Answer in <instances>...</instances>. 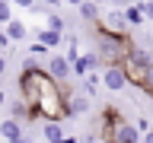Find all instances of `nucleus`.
Instances as JSON below:
<instances>
[{
    "label": "nucleus",
    "instance_id": "nucleus-23",
    "mask_svg": "<svg viewBox=\"0 0 153 143\" xmlns=\"http://www.w3.org/2000/svg\"><path fill=\"white\" fill-rule=\"evenodd\" d=\"M10 3H13V7H22V10H32L35 0H10Z\"/></svg>",
    "mask_w": 153,
    "mask_h": 143
},
{
    "label": "nucleus",
    "instance_id": "nucleus-3",
    "mask_svg": "<svg viewBox=\"0 0 153 143\" xmlns=\"http://www.w3.org/2000/svg\"><path fill=\"white\" fill-rule=\"evenodd\" d=\"M96 26V38H99V60L102 64H121L124 57H128V51L134 48L131 35H112V32H105L99 22H93Z\"/></svg>",
    "mask_w": 153,
    "mask_h": 143
},
{
    "label": "nucleus",
    "instance_id": "nucleus-5",
    "mask_svg": "<svg viewBox=\"0 0 153 143\" xmlns=\"http://www.w3.org/2000/svg\"><path fill=\"white\" fill-rule=\"evenodd\" d=\"M102 86L105 89H112V92H121L124 86H128V80H124V70H121V64H105L102 67Z\"/></svg>",
    "mask_w": 153,
    "mask_h": 143
},
{
    "label": "nucleus",
    "instance_id": "nucleus-16",
    "mask_svg": "<svg viewBox=\"0 0 153 143\" xmlns=\"http://www.w3.org/2000/svg\"><path fill=\"white\" fill-rule=\"evenodd\" d=\"M140 92L153 99V64L147 67V76H143V83H140Z\"/></svg>",
    "mask_w": 153,
    "mask_h": 143
},
{
    "label": "nucleus",
    "instance_id": "nucleus-15",
    "mask_svg": "<svg viewBox=\"0 0 153 143\" xmlns=\"http://www.w3.org/2000/svg\"><path fill=\"white\" fill-rule=\"evenodd\" d=\"M45 26H48V29H54V32H64V26H67V22H64V16H57L54 10H51V13L45 16Z\"/></svg>",
    "mask_w": 153,
    "mask_h": 143
},
{
    "label": "nucleus",
    "instance_id": "nucleus-6",
    "mask_svg": "<svg viewBox=\"0 0 153 143\" xmlns=\"http://www.w3.org/2000/svg\"><path fill=\"white\" fill-rule=\"evenodd\" d=\"M45 70H48V76H51V80H57V83H67V80L74 76V73H70V60H67L64 54H51Z\"/></svg>",
    "mask_w": 153,
    "mask_h": 143
},
{
    "label": "nucleus",
    "instance_id": "nucleus-24",
    "mask_svg": "<svg viewBox=\"0 0 153 143\" xmlns=\"http://www.w3.org/2000/svg\"><path fill=\"white\" fill-rule=\"evenodd\" d=\"M140 140H143V143H153V127H150L147 133H140Z\"/></svg>",
    "mask_w": 153,
    "mask_h": 143
},
{
    "label": "nucleus",
    "instance_id": "nucleus-4",
    "mask_svg": "<svg viewBox=\"0 0 153 143\" xmlns=\"http://www.w3.org/2000/svg\"><path fill=\"white\" fill-rule=\"evenodd\" d=\"M99 26L105 32H112V35H131V26H128V19H124L121 10H112V13L99 16Z\"/></svg>",
    "mask_w": 153,
    "mask_h": 143
},
{
    "label": "nucleus",
    "instance_id": "nucleus-21",
    "mask_svg": "<svg viewBox=\"0 0 153 143\" xmlns=\"http://www.w3.org/2000/svg\"><path fill=\"white\" fill-rule=\"evenodd\" d=\"M134 127H137V133H147V130H150V118H137Z\"/></svg>",
    "mask_w": 153,
    "mask_h": 143
},
{
    "label": "nucleus",
    "instance_id": "nucleus-20",
    "mask_svg": "<svg viewBox=\"0 0 153 143\" xmlns=\"http://www.w3.org/2000/svg\"><path fill=\"white\" fill-rule=\"evenodd\" d=\"M29 51H32V54H29V57H35V60H38V57H45V54H51V51H48L45 45H38V41H35V45H32V48H29Z\"/></svg>",
    "mask_w": 153,
    "mask_h": 143
},
{
    "label": "nucleus",
    "instance_id": "nucleus-12",
    "mask_svg": "<svg viewBox=\"0 0 153 143\" xmlns=\"http://www.w3.org/2000/svg\"><path fill=\"white\" fill-rule=\"evenodd\" d=\"M10 118H16V121H35V111L22 99H16V102H10Z\"/></svg>",
    "mask_w": 153,
    "mask_h": 143
},
{
    "label": "nucleus",
    "instance_id": "nucleus-19",
    "mask_svg": "<svg viewBox=\"0 0 153 143\" xmlns=\"http://www.w3.org/2000/svg\"><path fill=\"white\" fill-rule=\"evenodd\" d=\"M83 89L93 95L96 89H99V76H96V73H86V76H83Z\"/></svg>",
    "mask_w": 153,
    "mask_h": 143
},
{
    "label": "nucleus",
    "instance_id": "nucleus-11",
    "mask_svg": "<svg viewBox=\"0 0 153 143\" xmlns=\"http://www.w3.org/2000/svg\"><path fill=\"white\" fill-rule=\"evenodd\" d=\"M42 137H45L48 143H67V133H64V127L57 121H45V127H42Z\"/></svg>",
    "mask_w": 153,
    "mask_h": 143
},
{
    "label": "nucleus",
    "instance_id": "nucleus-26",
    "mask_svg": "<svg viewBox=\"0 0 153 143\" xmlns=\"http://www.w3.org/2000/svg\"><path fill=\"white\" fill-rule=\"evenodd\" d=\"M3 70H7V57L0 54V76H3Z\"/></svg>",
    "mask_w": 153,
    "mask_h": 143
},
{
    "label": "nucleus",
    "instance_id": "nucleus-7",
    "mask_svg": "<svg viewBox=\"0 0 153 143\" xmlns=\"http://www.w3.org/2000/svg\"><path fill=\"white\" fill-rule=\"evenodd\" d=\"M35 41H38V45H45L48 51L54 54L57 48H61V41H64V32H54V29L45 26V29H38V32H35Z\"/></svg>",
    "mask_w": 153,
    "mask_h": 143
},
{
    "label": "nucleus",
    "instance_id": "nucleus-28",
    "mask_svg": "<svg viewBox=\"0 0 153 143\" xmlns=\"http://www.w3.org/2000/svg\"><path fill=\"white\" fill-rule=\"evenodd\" d=\"M86 143H102V140H99V137H89V140H86Z\"/></svg>",
    "mask_w": 153,
    "mask_h": 143
},
{
    "label": "nucleus",
    "instance_id": "nucleus-30",
    "mask_svg": "<svg viewBox=\"0 0 153 143\" xmlns=\"http://www.w3.org/2000/svg\"><path fill=\"white\" fill-rule=\"evenodd\" d=\"M150 124H153V114H150Z\"/></svg>",
    "mask_w": 153,
    "mask_h": 143
},
{
    "label": "nucleus",
    "instance_id": "nucleus-25",
    "mask_svg": "<svg viewBox=\"0 0 153 143\" xmlns=\"http://www.w3.org/2000/svg\"><path fill=\"white\" fill-rule=\"evenodd\" d=\"M112 3H115V7H121V10H124L128 3H134V0H112Z\"/></svg>",
    "mask_w": 153,
    "mask_h": 143
},
{
    "label": "nucleus",
    "instance_id": "nucleus-9",
    "mask_svg": "<svg viewBox=\"0 0 153 143\" xmlns=\"http://www.w3.org/2000/svg\"><path fill=\"white\" fill-rule=\"evenodd\" d=\"M0 137H3L7 143L22 140V121H16V118H7V121H0Z\"/></svg>",
    "mask_w": 153,
    "mask_h": 143
},
{
    "label": "nucleus",
    "instance_id": "nucleus-27",
    "mask_svg": "<svg viewBox=\"0 0 153 143\" xmlns=\"http://www.w3.org/2000/svg\"><path fill=\"white\" fill-rule=\"evenodd\" d=\"M67 3H74V7H80V3H86V0H67Z\"/></svg>",
    "mask_w": 153,
    "mask_h": 143
},
{
    "label": "nucleus",
    "instance_id": "nucleus-13",
    "mask_svg": "<svg viewBox=\"0 0 153 143\" xmlns=\"http://www.w3.org/2000/svg\"><path fill=\"white\" fill-rule=\"evenodd\" d=\"M121 13H124V19H128V26H143V22H147V16H143V10L137 7V3H128Z\"/></svg>",
    "mask_w": 153,
    "mask_h": 143
},
{
    "label": "nucleus",
    "instance_id": "nucleus-1",
    "mask_svg": "<svg viewBox=\"0 0 153 143\" xmlns=\"http://www.w3.org/2000/svg\"><path fill=\"white\" fill-rule=\"evenodd\" d=\"M67 95H70V89H67L64 83H57V80H51L45 70V76H42V86H38V99H35V118L38 121H64L67 111H64V102Z\"/></svg>",
    "mask_w": 153,
    "mask_h": 143
},
{
    "label": "nucleus",
    "instance_id": "nucleus-18",
    "mask_svg": "<svg viewBox=\"0 0 153 143\" xmlns=\"http://www.w3.org/2000/svg\"><path fill=\"white\" fill-rule=\"evenodd\" d=\"M83 60H86V67H89V73L102 67V60H99V54H96V51H86V54H83Z\"/></svg>",
    "mask_w": 153,
    "mask_h": 143
},
{
    "label": "nucleus",
    "instance_id": "nucleus-2",
    "mask_svg": "<svg viewBox=\"0 0 153 143\" xmlns=\"http://www.w3.org/2000/svg\"><path fill=\"white\" fill-rule=\"evenodd\" d=\"M99 130H102V137H99L102 143H137L140 140L137 127H134L118 108H105V111L99 114Z\"/></svg>",
    "mask_w": 153,
    "mask_h": 143
},
{
    "label": "nucleus",
    "instance_id": "nucleus-29",
    "mask_svg": "<svg viewBox=\"0 0 153 143\" xmlns=\"http://www.w3.org/2000/svg\"><path fill=\"white\" fill-rule=\"evenodd\" d=\"M13 143H26V140H13Z\"/></svg>",
    "mask_w": 153,
    "mask_h": 143
},
{
    "label": "nucleus",
    "instance_id": "nucleus-10",
    "mask_svg": "<svg viewBox=\"0 0 153 143\" xmlns=\"http://www.w3.org/2000/svg\"><path fill=\"white\" fill-rule=\"evenodd\" d=\"M3 32L10 35V41H26V38H29L26 22H22V19H16V16H13V19L7 22V26H3Z\"/></svg>",
    "mask_w": 153,
    "mask_h": 143
},
{
    "label": "nucleus",
    "instance_id": "nucleus-17",
    "mask_svg": "<svg viewBox=\"0 0 153 143\" xmlns=\"http://www.w3.org/2000/svg\"><path fill=\"white\" fill-rule=\"evenodd\" d=\"M10 19H13V3L10 0H0V26H7Z\"/></svg>",
    "mask_w": 153,
    "mask_h": 143
},
{
    "label": "nucleus",
    "instance_id": "nucleus-8",
    "mask_svg": "<svg viewBox=\"0 0 153 143\" xmlns=\"http://www.w3.org/2000/svg\"><path fill=\"white\" fill-rule=\"evenodd\" d=\"M64 111H67V118H76V114L89 111V99H86V95L70 92V95H67V102H64Z\"/></svg>",
    "mask_w": 153,
    "mask_h": 143
},
{
    "label": "nucleus",
    "instance_id": "nucleus-14",
    "mask_svg": "<svg viewBox=\"0 0 153 143\" xmlns=\"http://www.w3.org/2000/svg\"><path fill=\"white\" fill-rule=\"evenodd\" d=\"M80 16H83L86 22H99V16H102V10L96 7L93 0H86V3H80Z\"/></svg>",
    "mask_w": 153,
    "mask_h": 143
},
{
    "label": "nucleus",
    "instance_id": "nucleus-22",
    "mask_svg": "<svg viewBox=\"0 0 153 143\" xmlns=\"http://www.w3.org/2000/svg\"><path fill=\"white\" fill-rule=\"evenodd\" d=\"M10 45H13V41H10V35H7V32H3V29H0V51H7Z\"/></svg>",
    "mask_w": 153,
    "mask_h": 143
}]
</instances>
